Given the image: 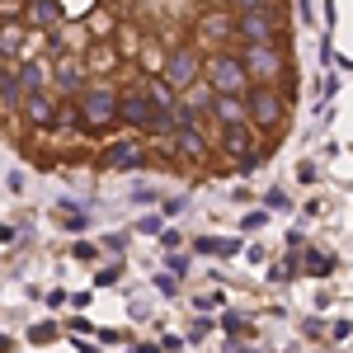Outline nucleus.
I'll return each mask as SVG.
<instances>
[{
	"instance_id": "f257e3e1",
	"label": "nucleus",
	"mask_w": 353,
	"mask_h": 353,
	"mask_svg": "<svg viewBox=\"0 0 353 353\" xmlns=\"http://www.w3.org/2000/svg\"><path fill=\"white\" fill-rule=\"evenodd\" d=\"M118 109H123V94L113 85H85L81 90V113H85V128H113L118 123Z\"/></svg>"
},
{
	"instance_id": "f03ea898",
	"label": "nucleus",
	"mask_w": 353,
	"mask_h": 353,
	"mask_svg": "<svg viewBox=\"0 0 353 353\" xmlns=\"http://www.w3.org/2000/svg\"><path fill=\"white\" fill-rule=\"evenodd\" d=\"M208 85L217 94H245L250 90V66L236 52H212L208 57Z\"/></svg>"
},
{
	"instance_id": "7ed1b4c3",
	"label": "nucleus",
	"mask_w": 353,
	"mask_h": 353,
	"mask_svg": "<svg viewBox=\"0 0 353 353\" xmlns=\"http://www.w3.org/2000/svg\"><path fill=\"white\" fill-rule=\"evenodd\" d=\"M118 123L123 128H156V104H151V94L146 90H128L123 94V109H118Z\"/></svg>"
},
{
	"instance_id": "20e7f679",
	"label": "nucleus",
	"mask_w": 353,
	"mask_h": 353,
	"mask_svg": "<svg viewBox=\"0 0 353 353\" xmlns=\"http://www.w3.org/2000/svg\"><path fill=\"white\" fill-rule=\"evenodd\" d=\"M245 66H250V76L259 85H269L283 76V57H278V48L273 43H264V48H245Z\"/></svg>"
},
{
	"instance_id": "39448f33",
	"label": "nucleus",
	"mask_w": 353,
	"mask_h": 353,
	"mask_svg": "<svg viewBox=\"0 0 353 353\" xmlns=\"http://www.w3.org/2000/svg\"><path fill=\"white\" fill-rule=\"evenodd\" d=\"M165 81L174 85V90L198 85V52H193V48H174V52H170V66H165Z\"/></svg>"
},
{
	"instance_id": "423d86ee",
	"label": "nucleus",
	"mask_w": 353,
	"mask_h": 353,
	"mask_svg": "<svg viewBox=\"0 0 353 353\" xmlns=\"http://www.w3.org/2000/svg\"><path fill=\"white\" fill-rule=\"evenodd\" d=\"M250 118H254L259 128H273V123L283 118V99H278V90L254 85V90H250Z\"/></svg>"
},
{
	"instance_id": "0eeeda50",
	"label": "nucleus",
	"mask_w": 353,
	"mask_h": 353,
	"mask_svg": "<svg viewBox=\"0 0 353 353\" xmlns=\"http://www.w3.org/2000/svg\"><path fill=\"white\" fill-rule=\"evenodd\" d=\"M236 33H241L250 48H264V43H273V19H269V10H250V14H236Z\"/></svg>"
},
{
	"instance_id": "6e6552de",
	"label": "nucleus",
	"mask_w": 353,
	"mask_h": 353,
	"mask_svg": "<svg viewBox=\"0 0 353 353\" xmlns=\"http://www.w3.org/2000/svg\"><path fill=\"white\" fill-rule=\"evenodd\" d=\"M146 165V151L137 141H113L104 151V170H141Z\"/></svg>"
},
{
	"instance_id": "1a4fd4ad",
	"label": "nucleus",
	"mask_w": 353,
	"mask_h": 353,
	"mask_svg": "<svg viewBox=\"0 0 353 353\" xmlns=\"http://www.w3.org/2000/svg\"><path fill=\"white\" fill-rule=\"evenodd\" d=\"M24 118L38 123V128H57V104H52V90H38L24 99Z\"/></svg>"
},
{
	"instance_id": "9d476101",
	"label": "nucleus",
	"mask_w": 353,
	"mask_h": 353,
	"mask_svg": "<svg viewBox=\"0 0 353 353\" xmlns=\"http://www.w3.org/2000/svg\"><path fill=\"white\" fill-rule=\"evenodd\" d=\"M226 123V128H245V113H250V99L245 94H217V109H212Z\"/></svg>"
},
{
	"instance_id": "9b49d317",
	"label": "nucleus",
	"mask_w": 353,
	"mask_h": 353,
	"mask_svg": "<svg viewBox=\"0 0 353 353\" xmlns=\"http://www.w3.org/2000/svg\"><path fill=\"white\" fill-rule=\"evenodd\" d=\"M174 151L189 156V161H208V137H203V128H179L174 132Z\"/></svg>"
},
{
	"instance_id": "f8f14e48",
	"label": "nucleus",
	"mask_w": 353,
	"mask_h": 353,
	"mask_svg": "<svg viewBox=\"0 0 353 353\" xmlns=\"http://www.w3.org/2000/svg\"><path fill=\"white\" fill-rule=\"evenodd\" d=\"M146 94H151L156 113H170V118H179V99H174V85L165 81V76H156V81L146 85Z\"/></svg>"
},
{
	"instance_id": "ddd939ff",
	"label": "nucleus",
	"mask_w": 353,
	"mask_h": 353,
	"mask_svg": "<svg viewBox=\"0 0 353 353\" xmlns=\"http://www.w3.org/2000/svg\"><path fill=\"white\" fill-rule=\"evenodd\" d=\"M221 146H226V156H236V161H245L254 146H250V128H226V137H221Z\"/></svg>"
},
{
	"instance_id": "4468645a",
	"label": "nucleus",
	"mask_w": 353,
	"mask_h": 353,
	"mask_svg": "<svg viewBox=\"0 0 353 353\" xmlns=\"http://www.w3.org/2000/svg\"><path fill=\"white\" fill-rule=\"evenodd\" d=\"M19 94H28V90H24V81L14 76V66H5V81H0V99H5V113H14Z\"/></svg>"
},
{
	"instance_id": "2eb2a0df",
	"label": "nucleus",
	"mask_w": 353,
	"mask_h": 353,
	"mask_svg": "<svg viewBox=\"0 0 353 353\" xmlns=\"http://www.w3.org/2000/svg\"><path fill=\"white\" fill-rule=\"evenodd\" d=\"M19 81H24V90H28V94L48 90V66H43V61H28V66H19Z\"/></svg>"
},
{
	"instance_id": "dca6fc26",
	"label": "nucleus",
	"mask_w": 353,
	"mask_h": 353,
	"mask_svg": "<svg viewBox=\"0 0 353 353\" xmlns=\"http://www.w3.org/2000/svg\"><path fill=\"white\" fill-rule=\"evenodd\" d=\"M231 28H236V19L231 14H203V38H231Z\"/></svg>"
},
{
	"instance_id": "f3484780",
	"label": "nucleus",
	"mask_w": 353,
	"mask_h": 353,
	"mask_svg": "<svg viewBox=\"0 0 353 353\" xmlns=\"http://www.w3.org/2000/svg\"><path fill=\"white\" fill-rule=\"evenodd\" d=\"M57 85H61V94L81 90V66H61V71L52 76V94H57Z\"/></svg>"
},
{
	"instance_id": "a211bd4d",
	"label": "nucleus",
	"mask_w": 353,
	"mask_h": 353,
	"mask_svg": "<svg viewBox=\"0 0 353 353\" xmlns=\"http://www.w3.org/2000/svg\"><path fill=\"white\" fill-rule=\"evenodd\" d=\"M19 43H24V38H19V28H14V24H5V33H0V57H5V66L14 61V52H19Z\"/></svg>"
},
{
	"instance_id": "6ab92c4d",
	"label": "nucleus",
	"mask_w": 353,
	"mask_h": 353,
	"mask_svg": "<svg viewBox=\"0 0 353 353\" xmlns=\"http://www.w3.org/2000/svg\"><path fill=\"white\" fill-rule=\"evenodd\" d=\"M193 250H198V254H236L241 245L236 241H193Z\"/></svg>"
},
{
	"instance_id": "aec40b11",
	"label": "nucleus",
	"mask_w": 353,
	"mask_h": 353,
	"mask_svg": "<svg viewBox=\"0 0 353 353\" xmlns=\"http://www.w3.org/2000/svg\"><path fill=\"white\" fill-rule=\"evenodd\" d=\"M57 14H61V10H57V0H33V19H38V24H52Z\"/></svg>"
},
{
	"instance_id": "412c9836",
	"label": "nucleus",
	"mask_w": 353,
	"mask_h": 353,
	"mask_svg": "<svg viewBox=\"0 0 353 353\" xmlns=\"http://www.w3.org/2000/svg\"><path fill=\"white\" fill-rule=\"evenodd\" d=\"M264 208H269V212H292V198H288L283 189H269V198H264Z\"/></svg>"
},
{
	"instance_id": "4be33fe9",
	"label": "nucleus",
	"mask_w": 353,
	"mask_h": 353,
	"mask_svg": "<svg viewBox=\"0 0 353 353\" xmlns=\"http://www.w3.org/2000/svg\"><path fill=\"white\" fill-rule=\"evenodd\" d=\"M141 66H146V71H165V66H170V57H165L161 48H146V52H141Z\"/></svg>"
},
{
	"instance_id": "5701e85b",
	"label": "nucleus",
	"mask_w": 353,
	"mask_h": 353,
	"mask_svg": "<svg viewBox=\"0 0 353 353\" xmlns=\"http://www.w3.org/2000/svg\"><path fill=\"white\" fill-rule=\"evenodd\" d=\"M306 269H311V273H325V269H330V259H325V254H316V250H311V254H306Z\"/></svg>"
},
{
	"instance_id": "b1692460",
	"label": "nucleus",
	"mask_w": 353,
	"mask_h": 353,
	"mask_svg": "<svg viewBox=\"0 0 353 353\" xmlns=\"http://www.w3.org/2000/svg\"><path fill=\"white\" fill-rule=\"evenodd\" d=\"M161 212H165V217H179V212H184V198H165Z\"/></svg>"
},
{
	"instance_id": "393cba45",
	"label": "nucleus",
	"mask_w": 353,
	"mask_h": 353,
	"mask_svg": "<svg viewBox=\"0 0 353 353\" xmlns=\"http://www.w3.org/2000/svg\"><path fill=\"white\" fill-rule=\"evenodd\" d=\"M250 10H269V0H236V14H250Z\"/></svg>"
},
{
	"instance_id": "a878e982",
	"label": "nucleus",
	"mask_w": 353,
	"mask_h": 353,
	"mask_svg": "<svg viewBox=\"0 0 353 353\" xmlns=\"http://www.w3.org/2000/svg\"><path fill=\"white\" fill-rule=\"evenodd\" d=\"M245 170V174H250V170H259V165H264V156H259V151H250V156H245V161H236Z\"/></svg>"
},
{
	"instance_id": "bb28decb",
	"label": "nucleus",
	"mask_w": 353,
	"mask_h": 353,
	"mask_svg": "<svg viewBox=\"0 0 353 353\" xmlns=\"http://www.w3.org/2000/svg\"><path fill=\"white\" fill-rule=\"evenodd\" d=\"M161 245H165V250H179L184 236H179V231H161Z\"/></svg>"
},
{
	"instance_id": "cd10ccee",
	"label": "nucleus",
	"mask_w": 353,
	"mask_h": 353,
	"mask_svg": "<svg viewBox=\"0 0 353 353\" xmlns=\"http://www.w3.org/2000/svg\"><path fill=\"white\" fill-rule=\"evenodd\" d=\"M137 231H141V236H156V231H161V221H156V217H141V221H137Z\"/></svg>"
},
{
	"instance_id": "c85d7f7f",
	"label": "nucleus",
	"mask_w": 353,
	"mask_h": 353,
	"mask_svg": "<svg viewBox=\"0 0 353 353\" xmlns=\"http://www.w3.org/2000/svg\"><path fill=\"white\" fill-rule=\"evenodd\" d=\"M221 325L231 330V334H241V330H245V321H241V316H236V311H226V321H221Z\"/></svg>"
},
{
	"instance_id": "c756f323",
	"label": "nucleus",
	"mask_w": 353,
	"mask_h": 353,
	"mask_svg": "<svg viewBox=\"0 0 353 353\" xmlns=\"http://www.w3.org/2000/svg\"><path fill=\"white\" fill-rule=\"evenodd\" d=\"M264 221H269V212H250V217H245V226H250V231H259Z\"/></svg>"
}]
</instances>
